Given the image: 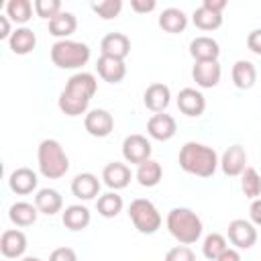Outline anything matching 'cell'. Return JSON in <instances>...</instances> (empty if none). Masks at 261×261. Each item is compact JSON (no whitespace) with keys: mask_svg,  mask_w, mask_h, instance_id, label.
<instances>
[{"mask_svg":"<svg viewBox=\"0 0 261 261\" xmlns=\"http://www.w3.org/2000/svg\"><path fill=\"white\" fill-rule=\"evenodd\" d=\"M96 90H98V82L94 73H88V71L73 73L67 80L63 92L59 94L57 106L65 116H82L86 114Z\"/></svg>","mask_w":261,"mask_h":261,"instance_id":"1","label":"cell"},{"mask_svg":"<svg viewBox=\"0 0 261 261\" xmlns=\"http://www.w3.org/2000/svg\"><path fill=\"white\" fill-rule=\"evenodd\" d=\"M220 161L216 151L204 143L188 141L179 149V167L186 173H192L196 177H212Z\"/></svg>","mask_w":261,"mask_h":261,"instance_id":"2","label":"cell"},{"mask_svg":"<svg viewBox=\"0 0 261 261\" xmlns=\"http://www.w3.org/2000/svg\"><path fill=\"white\" fill-rule=\"evenodd\" d=\"M167 230L171 232V237L175 241H179L181 245H192L202 237V220L200 216L184 206H175L167 212Z\"/></svg>","mask_w":261,"mask_h":261,"instance_id":"3","label":"cell"},{"mask_svg":"<svg viewBox=\"0 0 261 261\" xmlns=\"http://www.w3.org/2000/svg\"><path fill=\"white\" fill-rule=\"evenodd\" d=\"M37 163L39 171L47 179H59L69 169V157L65 155L63 147L55 139H43L37 149Z\"/></svg>","mask_w":261,"mask_h":261,"instance_id":"4","label":"cell"},{"mask_svg":"<svg viewBox=\"0 0 261 261\" xmlns=\"http://www.w3.org/2000/svg\"><path fill=\"white\" fill-rule=\"evenodd\" d=\"M51 61L59 69H77L90 61V47L82 41L71 39L57 41L51 47Z\"/></svg>","mask_w":261,"mask_h":261,"instance_id":"5","label":"cell"},{"mask_svg":"<svg viewBox=\"0 0 261 261\" xmlns=\"http://www.w3.org/2000/svg\"><path fill=\"white\" fill-rule=\"evenodd\" d=\"M128 216H130L135 228H137L139 232H143V234H153V232H157V230L161 228V222H163V218H161L157 206H155L151 200H147V198H137V200H133L130 206H128Z\"/></svg>","mask_w":261,"mask_h":261,"instance_id":"6","label":"cell"},{"mask_svg":"<svg viewBox=\"0 0 261 261\" xmlns=\"http://www.w3.org/2000/svg\"><path fill=\"white\" fill-rule=\"evenodd\" d=\"M151 143L147 141V137L135 133V135H128L124 141H122V157L126 163H133V165H141L145 161L151 159Z\"/></svg>","mask_w":261,"mask_h":261,"instance_id":"7","label":"cell"},{"mask_svg":"<svg viewBox=\"0 0 261 261\" xmlns=\"http://www.w3.org/2000/svg\"><path fill=\"white\" fill-rule=\"evenodd\" d=\"M228 241L230 245H234V249H251L257 243V228L253 222L245 220V218H234L228 222Z\"/></svg>","mask_w":261,"mask_h":261,"instance_id":"8","label":"cell"},{"mask_svg":"<svg viewBox=\"0 0 261 261\" xmlns=\"http://www.w3.org/2000/svg\"><path fill=\"white\" fill-rule=\"evenodd\" d=\"M84 128L88 130V135L92 137H98V139H104L112 133L114 128V118L108 110L104 108H94L90 112H86L84 116Z\"/></svg>","mask_w":261,"mask_h":261,"instance_id":"9","label":"cell"},{"mask_svg":"<svg viewBox=\"0 0 261 261\" xmlns=\"http://www.w3.org/2000/svg\"><path fill=\"white\" fill-rule=\"evenodd\" d=\"M177 108L186 116H202L206 110V98L196 88H184L177 94Z\"/></svg>","mask_w":261,"mask_h":261,"instance_id":"10","label":"cell"},{"mask_svg":"<svg viewBox=\"0 0 261 261\" xmlns=\"http://www.w3.org/2000/svg\"><path fill=\"white\" fill-rule=\"evenodd\" d=\"M175 130H177L175 118L171 114H165V112L153 114L147 122V133L155 141H169V139H173Z\"/></svg>","mask_w":261,"mask_h":261,"instance_id":"11","label":"cell"},{"mask_svg":"<svg viewBox=\"0 0 261 261\" xmlns=\"http://www.w3.org/2000/svg\"><path fill=\"white\" fill-rule=\"evenodd\" d=\"M27 251V237L18 228H8L0 237V253L6 259H18Z\"/></svg>","mask_w":261,"mask_h":261,"instance_id":"12","label":"cell"},{"mask_svg":"<svg viewBox=\"0 0 261 261\" xmlns=\"http://www.w3.org/2000/svg\"><path fill=\"white\" fill-rule=\"evenodd\" d=\"M222 75L218 61H196L192 67V77L200 88H214L218 86Z\"/></svg>","mask_w":261,"mask_h":261,"instance_id":"13","label":"cell"},{"mask_svg":"<svg viewBox=\"0 0 261 261\" xmlns=\"http://www.w3.org/2000/svg\"><path fill=\"white\" fill-rule=\"evenodd\" d=\"M220 167H222L224 175H228V177L241 175V173L245 171V167H247V153H245V147H241V145H230V147L222 153Z\"/></svg>","mask_w":261,"mask_h":261,"instance_id":"14","label":"cell"},{"mask_svg":"<svg viewBox=\"0 0 261 261\" xmlns=\"http://www.w3.org/2000/svg\"><path fill=\"white\" fill-rule=\"evenodd\" d=\"M100 51L106 57H114V59H126V55L130 53V39L124 33H108L102 43H100Z\"/></svg>","mask_w":261,"mask_h":261,"instance_id":"15","label":"cell"},{"mask_svg":"<svg viewBox=\"0 0 261 261\" xmlns=\"http://www.w3.org/2000/svg\"><path fill=\"white\" fill-rule=\"evenodd\" d=\"M190 55L194 57V61H218L220 45L212 37L200 35V37L192 39V43H190Z\"/></svg>","mask_w":261,"mask_h":261,"instance_id":"16","label":"cell"},{"mask_svg":"<svg viewBox=\"0 0 261 261\" xmlns=\"http://www.w3.org/2000/svg\"><path fill=\"white\" fill-rule=\"evenodd\" d=\"M130 177H133L130 167L126 163H120V161H112L102 169V179L112 192L126 188L130 184Z\"/></svg>","mask_w":261,"mask_h":261,"instance_id":"17","label":"cell"},{"mask_svg":"<svg viewBox=\"0 0 261 261\" xmlns=\"http://www.w3.org/2000/svg\"><path fill=\"white\" fill-rule=\"evenodd\" d=\"M96 71L98 75L108 82V84H118L124 80L126 75V65L122 59H114V57H106V55H100L98 61H96Z\"/></svg>","mask_w":261,"mask_h":261,"instance_id":"18","label":"cell"},{"mask_svg":"<svg viewBox=\"0 0 261 261\" xmlns=\"http://www.w3.org/2000/svg\"><path fill=\"white\" fill-rule=\"evenodd\" d=\"M71 194L80 200H94L100 194V181L94 173L84 171L71 179Z\"/></svg>","mask_w":261,"mask_h":261,"instance_id":"19","label":"cell"},{"mask_svg":"<svg viewBox=\"0 0 261 261\" xmlns=\"http://www.w3.org/2000/svg\"><path fill=\"white\" fill-rule=\"evenodd\" d=\"M169 100H171V92H169V88L165 86V84H161V82H157V84H151L147 90H145V94H143V102H145V106L151 110V112H163L167 106H169Z\"/></svg>","mask_w":261,"mask_h":261,"instance_id":"20","label":"cell"},{"mask_svg":"<svg viewBox=\"0 0 261 261\" xmlns=\"http://www.w3.org/2000/svg\"><path fill=\"white\" fill-rule=\"evenodd\" d=\"M37 184H39L37 173H35L31 167H18V169H14V171L10 173V177H8L10 190H12L14 194H18V196H27V194H31L33 190H37Z\"/></svg>","mask_w":261,"mask_h":261,"instance_id":"21","label":"cell"},{"mask_svg":"<svg viewBox=\"0 0 261 261\" xmlns=\"http://www.w3.org/2000/svg\"><path fill=\"white\" fill-rule=\"evenodd\" d=\"M37 45V35L33 33V29L29 27H18L14 29V33L8 39V47L14 55H27L35 49Z\"/></svg>","mask_w":261,"mask_h":261,"instance_id":"22","label":"cell"},{"mask_svg":"<svg viewBox=\"0 0 261 261\" xmlns=\"http://www.w3.org/2000/svg\"><path fill=\"white\" fill-rule=\"evenodd\" d=\"M35 206H37V210H39L41 214L53 216V214L61 212V208H63V198H61V194H59L57 190H53V188H43V190H39L37 196H35Z\"/></svg>","mask_w":261,"mask_h":261,"instance_id":"23","label":"cell"},{"mask_svg":"<svg viewBox=\"0 0 261 261\" xmlns=\"http://www.w3.org/2000/svg\"><path fill=\"white\" fill-rule=\"evenodd\" d=\"M230 75H232V84H234L239 90H249V88H253L255 82H257V69H255V65H253L251 61H247V59L234 61Z\"/></svg>","mask_w":261,"mask_h":261,"instance_id":"24","label":"cell"},{"mask_svg":"<svg viewBox=\"0 0 261 261\" xmlns=\"http://www.w3.org/2000/svg\"><path fill=\"white\" fill-rule=\"evenodd\" d=\"M75 29H77V18H75V14H71L67 10H61L55 18L49 20V33L53 37H59V41L73 35Z\"/></svg>","mask_w":261,"mask_h":261,"instance_id":"25","label":"cell"},{"mask_svg":"<svg viewBox=\"0 0 261 261\" xmlns=\"http://www.w3.org/2000/svg\"><path fill=\"white\" fill-rule=\"evenodd\" d=\"M61 220H63L65 228H69V230H84V228L90 224L92 216H90V210H88L86 206H82V204H71V206H67V208L63 210Z\"/></svg>","mask_w":261,"mask_h":261,"instance_id":"26","label":"cell"},{"mask_svg":"<svg viewBox=\"0 0 261 261\" xmlns=\"http://www.w3.org/2000/svg\"><path fill=\"white\" fill-rule=\"evenodd\" d=\"M159 27L165 31V33H181L186 27H188V16L184 10L179 8H165L161 14H159Z\"/></svg>","mask_w":261,"mask_h":261,"instance_id":"27","label":"cell"},{"mask_svg":"<svg viewBox=\"0 0 261 261\" xmlns=\"http://www.w3.org/2000/svg\"><path fill=\"white\" fill-rule=\"evenodd\" d=\"M37 216H39V210L31 202H14L10 206V210H8V218L16 226H31V224H35Z\"/></svg>","mask_w":261,"mask_h":261,"instance_id":"28","label":"cell"},{"mask_svg":"<svg viewBox=\"0 0 261 261\" xmlns=\"http://www.w3.org/2000/svg\"><path fill=\"white\" fill-rule=\"evenodd\" d=\"M135 177L143 188H155L163 177V169L155 159H149V161H145L137 167Z\"/></svg>","mask_w":261,"mask_h":261,"instance_id":"29","label":"cell"},{"mask_svg":"<svg viewBox=\"0 0 261 261\" xmlns=\"http://www.w3.org/2000/svg\"><path fill=\"white\" fill-rule=\"evenodd\" d=\"M122 206H124L122 196H118L116 192H106V194L98 196V200H96V210H98V214L104 216V218H114V216H118V214L122 212Z\"/></svg>","mask_w":261,"mask_h":261,"instance_id":"30","label":"cell"},{"mask_svg":"<svg viewBox=\"0 0 261 261\" xmlns=\"http://www.w3.org/2000/svg\"><path fill=\"white\" fill-rule=\"evenodd\" d=\"M192 20H194V24H196L200 31H216V29L222 27V14L212 12V10L204 8V6H198V8L194 10Z\"/></svg>","mask_w":261,"mask_h":261,"instance_id":"31","label":"cell"},{"mask_svg":"<svg viewBox=\"0 0 261 261\" xmlns=\"http://www.w3.org/2000/svg\"><path fill=\"white\" fill-rule=\"evenodd\" d=\"M241 190L249 200L261 198V175L255 167H245L241 173Z\"/></svg>","mask_w":261,"mask_h":261,"instance_id":"32","label":"cell"},{"mask_svg":"<svg viewBox=\"0 0 261 261\" xmlns=\"http://www.w3.org/2000/svg\"><path fill=\"white\" fill-rule=\"evenodd\" d=\"M33 8H35V4H31L29 0H10L6 4V16L16 24H24L31 20Z\"/></svg>","mask_w":261,"mask_h":261,"instance_id":"33","label":"cell"},{"mask_svg":"<svg viewBox=\"0 0 261 261\" xmlns=\"http://www.w3.org/2000/svg\"><path fill=\"white\" fill-rule=\"evenodd\" d=\"M224 249H226V239L220 232H210L202 243V253L210 261H216L224 253Z\"/></svg>","mask_w":261,"mask_h":261,"instance_id":"34","label":"cell"},{"mask_svg":"<svg viewBox=\"0 0 261 261\" xmlns=\"http://www.w3.org/2000/svg\"><path fill=\"white\" fill-rule=\"evenodd\" d=\"M92 10L104 18V20H110V18H116L122 10V2L120 0H100V2H92Z\"/></svg>","mask_w":261,"mask_h":261,"instance_id":"35","label":"cell"},{"mask_svg":"<svg viewBox=\"0 0 261 261\" xmlns=\"http://www.w3.org/2000/svg\"><path fill=\"white\" fill-rule=\"evenodd\" d=\"M35 12L41 18H55L61 12V2L59 0H35Z\"/></svg>","mask_w":261,"mask_h":261,"instance_id":"36","label":"cell"},{"mask_svg":"<svg viewBox=\"0 0 261 261\" xmlns=\"http://www.w3.org/2000/svg\"><path fill=\"white\" fill-rule=\"evenodd\" d=\"M165 261H196V255L188 245H177L165 253Z\"/></svg>","mask_w":261,"mask_h":261,"instance_id":"37","label":"cell"},{"mask_svg":"<svg viewBox=\"0 0 261 261\" xmlns=\"http://www.w3.org/2000/svg\"><path fill=\"white\" fill-rule=\"evenodd\" d=\"M49 261H77V255L71 247H57L49 255Z\"/></svg>","mask_w":261,"mask_h":261,"instance_id":"38","label":"cell"},{"mask_svg":"<svg viewBox=\"0 0 261 261\" xmlns=\"http://www.w3.org/2000/svg\"><path fill=\"white\" fill-rule=\"evenodd\" d=\"M247 47L249 51H253L255 55H261V29H253L247 35Z\"/></svg>","mask_w":261,"mask_h":261,"instance_id":"39","label":"cell"},{"mask_svg":"<svg viewBox=\"0 0 261 261\" xmlns=\"http://www.w3.org/2000/svg\"><path fill=\"white\" fill-rule=\"evenodd\" d=\"M157 6L155 0H130V8L137 12V14H147V12H153Z\"/></svg>","mask_w":261,"mask_h":261,"instance_id":"40","label":"cell"},{"mask_svg":"<svg viewBox=\"0 0 261 261\" xmlns=\"http://www.w3.org/2000/svg\"><path fill=\"white\" fill-rule=\"evenodd\" d=\"M249 216H251V222L261 226V198L253 200L251 206H249Z\"/></svg>","mask_w":261,"mask_h":261,"instance_id":"41","label":"cell"},{"mask_svg":"<svg viewBox=\"0 0 261 261\" xmlns=\"http://www.w3.org/2000/svg\"><path fill=\"white\" fill-rule=\"evenodd\" d=\"M202 6L212 10V12H218L222 14V10L226 8V0H202Z\"/></svg>","mask_w":261,"mask_h":261,"instance_id":"42","label":"cell"},{"mask_svg":"<svg viewBox=\"0 0 261 261\" xmlns=\"http://www.w3.org/2000/svg\"><path fill=\"white\" fill-rule=\"evenodd\" d=\"M14 31L10 29V18L6 14H0V39H10Z\"/></svg>","mask_w":261,"mask_h":261,"instance_id":"43","label":"cell"},{"mask_svg":"<svg viewBox=\"0 0 261 261\" xmlns=\"http://www.w3.org/2000/svg\"><path fill=\"white\" fill-rule=\"evenodd\" d=\"M216 261H241V253H239V249H230V247H226L224 253H222Z\"/></svg>","mask_w":261,"mask_h":261,"instance_id":"44","label":"cell"},{"mask_svg":"<svg viewBox=\"0 0 261 261\" xmlns=\"http://www.w3.org/2000/svg\"><path fill=\"white\" fill-rule=\"evenodd\" d=\"M22 261H41L39 257H33V255H29V257H22Z\"/></svg>","mask_w":261,"mask_h":261,"instance_id":"45","label":"cell"}]
</instances>
